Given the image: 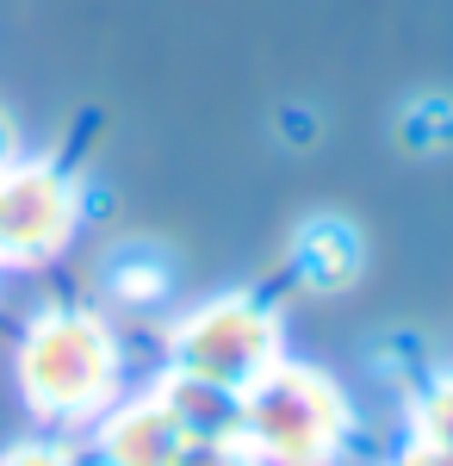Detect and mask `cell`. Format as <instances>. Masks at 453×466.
<instances>
[{"label": "cell", "mask_w": 453, "mask_h": 466, "mask_svg": "<svg viewBox=\"0 0 453 466\" xmlns=\"http://www.w3.org/2000/svg\"><path fill=\"white\" fill-rule=\"evenodd\" d=\"M360 230H354L348 218H311V224H298L292 230V274H298V287L311 292H348L360 280Z\"/></svg>", "instance_id": "6"}, {"label": "cell", "mask_w": 453, "mask_h": 466, "mask_svg": "<svg viewBox=\"0 0 453 466\" xmlns=\"http://www.w3.org/2000/svg\"><path fill=\"white\" fill-rule=\"evenodd\" d=\"M398 131H404V144H417L422 156H435V149L453 137V106L448 100H417V106L398 118Z\"/></svg>", "instance_id": "8"}, {"label": "cell", "mask_w": 453, "mask_h": 466, "mask_svg": "<svg viewBox=\"0 0 453 466\" xmlns=\"http://www.w3.org/2000/svg\"><path fill=\"white\" fill-rule=\"evenodd\" d=\"M13 373H19V398L32 404V417L69 430V423L112 410L125 367H118V336L106 318L75 311V305H50L25 323Z\"/></svg>", "instance_id": "1"}, {"label": "cell", "mask_w": 453, "mask_h": 466, "mask_svg": "<svg viewBox=\"0 0 453 466\" xmlns=\"http://www.w3.org/2000/svg\"><path fill=\"white\" fill-rule=\"evenodd\" d=\"M112 287L125 292L131 305H149V299H162V287H168V268H162V261H149V268L118 261V268H112Z\"/></svg>", "instance_id": "11"}, {"label": "cell", "mask_w": 453, "mask_h": 466, "mask_svg": "<svg viewBox=\"0 0 453 466\" xmlns=\"http://www.w3.org/2000/svg\"><path fill=\"white\" fill-rule=\"evenodd\" d=\"M180 441V417L168 410V398L149 392L131 398V404H118L112 417H100V430H94V466H175Z\"/></svg>", "instance_id": "5"}, {"label": "cell", "mask_w": 453, "mask_h": 466, "mask_svg": "<svg viewBox=\"0 0 453 466\" xmlns=\"http://www.w3.org/2000/svg\"><path fill=\"white\" fill-rule=\"evenodd\" d=\"M6 162H13V125L0 118V168H6Z\"/></svg>", "instance_id": "14"}, {"label": "cell", "mask_w": 453, "mask_h": 466, "mask_svg": "<svg viewBox=\"0 0 453 466\" xmlns=\"http://www.w3.org/2000/svg\"><path fill=\"white\" fill-rule=\"evenodd\" d=\"M168 355L180 373H199V380L243 392L279 360V311L248 299V292H224L211 305H193L175 323Z\"/></svg>", "instance_id": "3"}, {"label": "cell", "mask_w": 453, "mask_h": 466, "mask_svg": "<svg viewBox=\"0 0 453 466\" xmlns=\"http://www.w3.org/2000/svg\"><path fill=\"white\" fill-rule=\"evenodd\" d=\"M156 392L168 398V410L180 417L186 435H237L243 430V392H230V386H217V380H199V373L168 367V373L156 380Z\"/></svg>", "instance_id": "7"}, {"label": "cell", "mask_w": 453, "mask_h": 466, "mask_svg": "<svg viewBox=\"0 0 453 466\" xmlns=\"http://www.w3.org/2000/svg\"><path fill=\"white\" fill-rule=\"evenodd\" d=\"M81 224V193L56 162H6L0 168V268H37L63 249Z\"/></svg>", "instance_id": "4"}, {"label": "cell", "mask_w": 453, "mask_h": 466, "mask_svg": "<svg viewBox=\"0 0 453 466\" xmlns=\"http://www.w3.org/2000/svg\"><path fill=\"white\" fill-rule=\"evenodd\" d=\"M417 435H422V441H435V448H453V380H441V386L422 392Z\"/></svg>", "instance_id": "10"}, {"label": "cell", "mask_w": 453, "mask_h": 466, "mask_svg": "<svg viewBox=\"0 0 453 466\" xmlns=\"http://www.w3.org/2000/svg\"><path fill=\"white\" fill-rule=\"evenodd\" d=\"M175 466H255V454L243 448V435H186Z\"/></svg>", "instance_id": "9"}, {"label": "cell", "mask_w": 453, "mask_h": 466, "mask_svg": "<svg viewBox=\"0 0 453 466\" xmlns=\"http://www.w3.org/2000/svg\"><path fill=\"white\" fill-rule=\"evenodd\" d=\"M398 466H453V448H435V441H410L404 454H398Z\"/></svg>", "instance_id": "13"}, {"label": "cell", "mask_w": 453, "mask_h": 466, "mask_svg": "<svg viewBox=\"0 0 453 466\" xmlns=\"http://www.w3.org/2000/svg\"><path fill=\"white\" fill-rule=\"evenodd\" d=\"M0 466H81V461H75L63 441H19V448L0 454Z\"/></svg>", "instance_id": "12"}, {"label": "cell", "mask_w": 453, "mask_h": 466, "mask_svg": "<svg viewBox=\"0 0 453 466\" xmlns=\"http://www.w3.org/2000/svg\"><path fill=\"white\" fill-rule=\"evenodd\" d=\"M237 435L255 466H336L354 435V404L329 373L279 355L255 386H243Z\"/></svg>", "instance_id": "2"}]
</instances>
